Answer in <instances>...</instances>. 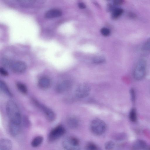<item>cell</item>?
Returning <instances> with one entry per match:
<instances>
[{"mask_svg":"<svg viewBox=\"0 0 150 150\" xmlns=\"http://www.w3.org/2000/svg\"><path fill=\"white\" fill-rule=\"evenodd\" d=\"M6 110L10 122L21 125L22 118L20 110L16 103L13 101L9 100L6 104Z\"/></svg>","mask_w":150,"mask_h":150,"instance_id":"1","label":"cell"},{"mask_svg":"<svg viewBox=\"0 0 150 150\" xmlns=\"http://www.w3.org/2000/svg\"><path fill=\"white\" fill-rule=\"evenodd\" d=\"M146 63L144 59L139 60L137 64L133 71V76L137 80L143 79L146 74Z\"/></svg>","mask_w":150,"mask_h":150,"instance_id":"2","label":"cell"},{"mask_svg":"<svg viewBox=\"0 0 150 150\" xmlns=\"http://www.w3.org/2000/svg\"><path fill=\"white\" fill-rule=\"evenodd\" d=\"M90 128L94 134L100 135L103 134L105 131L106 125L103 121L99 119H96L91 122Z\"/></svg>","mask_w":150,"mask_h":150,"instance_id":"3","label":"cell"},{"mask_svg":"<svg viewBox=\"0 0 150 150\" xmlns=\"http://www.w3.org/2000/svg\"><path fill=\"white\" fill-rule=\"evenodd\" d=\"M62 145L65 150H80L78 140L74 137L65 139L63 142Z\"/></svg>","mask_w":150,"mask_h":150,"instance_id":"4","label":"cell"},{"mask_svg":"<svg viewBox=\"0 0 150 150\" xmlns=\"http://www.w3.org/2000/svg\"><path fill=\"white\" fill-rule=\"evenodd\" d=\"M33 101L36 106L43 111L47 119L49 121L52 122L55 120L56 118L55 115L52 110L39 103L35 99Z\"/></svg>","mask_w":150,"mask_h":150,"instance_id":"5","label":"cell"},{"mask_svg":"<svg viewBox=\"0 0 150 150\" xmlns=\"http://www.w3.org/2000/svg\"><path fill=\"white\" fill-rule=\"evenodd\" d=\"M65 129L62 126L59 125L52 129L48 135V139L50 141L57 140L64 134Z\"/></svg>","mask_w":150,"mask_h":150,"instance_id":"6","label":"cell"},{"mask_svg":"<svg viewBox=\"0 0 150 150\" xmlns=\"http://www.w3.org/2000/svg\"><path fill=\"white\" fill-rule=\"evenodd\" d=\"M90 91V88L89 86L86 83H82L76 88L75 94L78 98H83L89 95Z\"/></svg>","mask_w":150,"mask_h":150,"instance_id":"7","label":"cell"},{"mask_svg":"<svg viewBox=\"0 0 150 150\" xmlns=\"http://www.w3.org/2000/svg\"><path fill=\"white\" fill-rule=\"evenodd\" d=\"M9 67L14 73L21 74L25 71L27 67L26 64L24 62L18 61L11 63Z\"/></svg>","mask_w":150,"mask_h":150,"instance_id":"8","label":"cell"},{"mask_svg":"<svg viewBox=\"0 0 150 150\" xmlns=\"http://www.w3.org/2000/svg\"><path fill=\"white\" fill-rule=\"evenodd\" d=\"M71 83L69 80H64L58 83L56 88V91L59 93L65 92L68 91L71 86Z\"/></svg>","mask_w":150,"mask_h":150,"instance_id":"9","label":"cell"},{"mask_svg":"<svg viewBox=\"0 0 150 150\" xmlns=\"http://www.w3.org/2000/svg\"><path fill=\"white\" fill-rule=\"evenodd\" d=\"M62 14V11L57 8H52L47 11L45 14V17L48 19H52L59 17Z\"/></svg>","mask_w":150,"mask_h":150,"instance_id":"10","label":"cell"},{"mask_svg":"<svg viewBox=\"0 0 150 150\" xmlns=\"http://www.w3.org/2000/svg\"><path fill=\"white\" fill-rule=\"evenodd\" d=\"M20 125L10 122L9 125V130L10 133L12 136H16L19 133L21 129Z\"/></svg>","mask_w":150,"mask_h":150,"instance_id":"11","label":"cell"},{"mask_svg":"<svg viewBox=\"0 0 150 150\" xmlns=\"http://www.w3.org/2000/svg\"><path fill=\"white\" fill-rule=\"evenodd\" d=\"M12 143L10 140L6 138H2L0 141V150H11Z\"/></svg>","mask_w":150,"mask_h":150,"instance_id":"12","label":"cell"},{"mask_svg":"<svg viewBox=\"0 0 150 150\" xmlns=\"http://www.w3.org/2000/svg\"><path fill=\"white\" fill-rule=\"evenodd\" d=\"M51 82L50 79L47 77L41 78L38 81V85L40 87L43 89H46L50 87Z\"/></svg>","mask_w":150,"mask_h":150,"instance_id":"13","label":"cell"},{"mask_svg":"<svg viewBox=\"0 0 150 150\" xmlns=\"http://www.w3.org/2000/svg\"><path fill=\"white\" fill-rule=\"evenodd\" d=\"M0 88L2 91L6 95L10 97H12L13 95L5 83L2 81H0Z\"/></svg>","mask_w":150,"mask_h":150,"instance_id":"14","label":"cell"},{"mask_svg":"<svg viewBox=\"0 0 150 150\" xmlns=\"http://www.w3.org/2000/svg\"><path fill=\"white\" fill-rule=\"evenodd\" d=\"M43 138L40 136H38L34 138L32 140L31 146L34 147H37L40 146L43 142Z\"/></svg>","mask_w":150,"mask_h":150,"instance_id":"15","label":"cell"},{"mask_svg":"<svg viewBox=\"0 0 150 150\" xmlns=\"http://www.w3.org/2000/svg\"><path fill=\"white\" fill-rule=\"evenodd\" d=\"M67 122L69 127L71 128L76 127L78 124V120L74 117H69L68 119Z\"/></svg>","mask_w":150,"mask_h":150,"instance_id":"16","label":"cell"},{"mask_svg":"<svg viewBox=\"0 0 150 150\" xmlns=\"http://www.w3.org/2000/svg\"><path fill=\"white\" fill-rule=\"evenodd\" d=\"M123 12V10L120 8H115L112 13L111 16L113 19H116L120 17Z\"/></svg>","mask_w":150,"mask_h":150,"instance_id":"17","label":"cell"},{"mask_svg":"<svg viewBox=\"0 0 150 150\" xmlns=\"http://www.w3.org/2000/svg\"><path fill=\"white\" fill-rule=\"evenodd\" d=\"M16 86L18 90L22 93L26 94L28 92L26 86L24 83L18 82L16 83Z\"/></svg>","mask_w":150,"mask_h":150,"instance_id":"18","label":"cell"},{"mask_svg":"<svg viewBox=\"0 0 150 150\" xmlns=\"http://www.w3.org/2000/svg\"><path fill=\"white\" fill-rule=\"evenodd\" d=\"M129 118L130 120L133 122H135L137 120V115L135 110L132 109L129 113Z\"/></svg>","mask_w":150,"mask_h":150,"instance_id":"19","label":"cell"},{"mask_svg":"<svg viewBox=\"0 0 150 150\" xmlns=\"http://www.w3.org/2000/svg\"><path fill=\"white\" fill-rule=\"evenodd\" d=\"M85 150H98V148L94 144L89 143L86 146Z\"/></svg>","mask_w":150,"mask_h":150,"instance_id":"20","label":"cell"},{"mask_svg":"<svg viewBox=\"0 0 150 150\" xmlns=\"http://www.w3.org/2000/svg\"><path fill=\"white\" fill-rule=\"evenodd\" d=\"M142 50L145 52L150 51V38L148 39L144 43L142 47Z\"/></svg>","mask_w":150,"mask_h":150,"instance_id":"21","label":"cell"},{"mask_svg":"<svg viewBox=\"0 0 150 150\" xmlns=\"http://www.w3.org/2000/svg\"><path fill=\"white\" fill-rule=\"evenodd\" d=\"M104 61V57L101 56L96 57H95L93 59V62L96 64L102 63Z\"/></svg>","mask_w":150,"mask_h":150,"instance_id":"22","label":"cell"},{"mask_svg":"<svg viewBox=\"0 0 150 150\" xmlns=\"http://www.w3.org/2000/svg\"><path fill=\"white\" fill-rule=\"evenodd\" d=\"M114 143L112 141H109L106 143L105 145V147L106 149L108 150L112 149L114 147Z\"/></svg>","mask_w":150,"mask_h":150,"instance_id":"23","label":"cell"},{"mask_svg":"<svg viewBox=\"0 0 150 150\" xmlns=\"http://www.w3.org/2000/svg\"><path fill=\"white\" fill-rule=\"evenodd\" d=\"M22 122L25 127H28L30 125V122L27 117L25 116L22 118Z\"/></svg>","mask_w":150,"mask_h":150,"instance_id":"24","label":"cell"},{"mask_svg":"<svg viewBox=\"0 0 150 150\" xmlns=\"http://www.w3.org/2000/svg\"><path fill=\"white\" fill-rule=\"evenodd\" d=\"M100 32L101 34L105 36H108L110 33V30L108 28H102L100 30Z\"/></svg>","mask_w":150,"mask_h":150,"instance_id":"25","label":"cell"},{"mask_svg":"<svg viewBox=\"0 0 150 150\" xmlns=\"http://www.w3.org/2000/svg\"><path fill=\"white\" fill-rule=\"evenodd\" d=\"M135 145L136 148L141 149L145 146V144L143 141H139L136 142Z\"/></svg>","mask_w":150,"mask_h":150,"instance_id":"26","label":"cell"},{"mask_svg":"<svg viewBox=\"0 0 150 150\" xmlns=\"http://www.w3.org/2000/svg\"><path fill=\"white\" fill-rule=\"evenodd\" d=\"M0 73L1 75L4 76H7L8 75V72L5 69L2 67L0 68Z\"/></svg>","mask_w":150,"mask_h":150,"instance_id":"27","label":"cell"},{"mask_svg":"<svg viewBox=\"0 0 150 150\" xmlns=\"http://www.w3.org/2000/svg\"><path fill=\"white\" fill-rule=\"evenodd\" d=\"M78 6L81 9H83L86 7L85 5L82 3H79L78 4Z\"/></svg>","mask_w":150,"mask_h":150,"instance_id":"28","label":"cell"},{"mask_svg":"<svg viewBox=\"0 0 150 150\" xmlns=\"http://www.w3.org/2000/svg\"><path fill=\"white\" fill-rule=\"evenodd\" d=\"M113 3L115 5H119L122 4V1L119 0H115L114 1Z\"/></svg>","mask_w":150,"mask_h":150,"instance_id":"29","label":"cell"}]
</instances>
